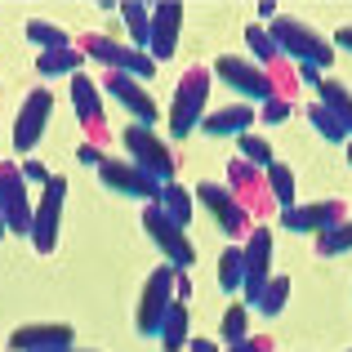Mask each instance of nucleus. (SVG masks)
Listing matches in <instances>:
<instances>
[{
  "label": "nucleus",
  "mask_w": 352,
  "mask_h": 352,
  "mask_svg": "<svg viewBox=\"0 0 352 352\" xmlns=\"http://www.w3.org/2000/svg\"><path fill=\"white\" fill-rule=\"evenodd\" d=\"M174 290H179V303H183V299H188V294H192V281H188V276L179 272V276H174Z\"/></svg>",
  "instance_id": "obj_41"
},
{
  "label": "nucleus",
  "mask_w": 352,
  "mask_h": 352,
  "mask_svg": "<svg viewBox=\"0 0 352 352\" xmlns=\"http://www.w3.org/2000/svg\"><path fill=\"white\" fill-rule=\"evenodd\" d=\"M72 107H76V120L89 138L107 134V103H103V94H98V85L89 76H80V72L72 76Z\"/></svg>",
  "instance_id": "obj_18"
},
{
  "label": "nucleus",
  "mask_w": 352,
  "mask_h": 352,
  "mask_svg": "<svg viewBox=\"0 0 352 352\" xmlns=\"http://www.w3.org/2000/svg\"><path fill=\"white\" fill-rule=\"evenodd\" d=\"M120 23H125V36H129V50L147 54V41H152V5H138V0H125L116 5Z\"/></svg>",
  "instance_id": "obj_21"
},
{
  "label": "nucleus",
  "mask_w": 352,
  "mask_h": 352,
  "mask_svg": "<svg viewBox=\"0 0 352 352\" xmlns=\"http://www.w3.org/2000/svg\"><path fill=\"white\" fill-rule=\"evenodd\" d=\"M317 103L330 107L335 120L348 129V138H352V89L339 85V80H317Z\"/></svg>",
  "instance_id": "obj_23"
},
{
  "label": "nucleus",
  "mask_w": 352,
  "mask_h": 352,
  "mask_svg": "<svg viewBox=\"0 0 352 352\" xmlns=\"http://www.w3.org/2000/svg\"><path fill=\"white\" fill-rule=\"evenodd\" d=\"M188 352H219L214 339H188Z\"/></svg>",
  "instance_id": "obj_40"
},
{
  "label": "nucleus",
  "mask_w": 352,
  "mask_h": 352,
  "mask_svg": "<svg viewBox=\"0 0 352 352\" xmlns=\"http://www.w3.org/2000/svg\"><path fill=\"white\" fill-rule=\"evenodd\" d=\"M219 352H272V339L267 335H250V339H241V344H232V348H219Z\"/></svg>",
  "instance_id": "obj_37"
},
{
  "label": "nucleus",
  "mask_w": 352,
  "mask_h": 352,
  "mask_svg": "<svg viewBox=\"0 0 352 352\" xmlns=\"http://www.w3.org/2000/svg\"><path fill=\"white\" fill-rule=\"evenodd\" d=\"M285 303H290V276H272V281L258 290V299L250 303V308H254L258 317H281Z\"/></svg>",
  "instance_id": "obj_26"
},
{
  "label": "nucleus",
  "mask_w": 352,
  "mask_h": 352,
  "mask_svg": "<svg viewBox=\"0 0 352 352\" xmlns=\"http://www.w3.org/2000/svg\"><path fill=\"white\" fill-rule=\"evenodd\" d=\"M5 236H9V232H5V219H0V241H5Z\"/></svg>",
  "instance_id": "obj_45"
},
{
  "label": "nucleus",
  "mask_w": 352,
  "mask_h": 352,
  "mask_svg": "<svg viewBox=\"0 0 352 352\" xmlns=\"http://www.w3.org/2000/svg\"><path fill=\"white\" fill-rule=\"evenodd\" d=\"M76 50L85 54L89 63H103V72H125V76H134V80H152L156 76V63L147 58V54L129 50V45H120V41H112V36H103V32L80 36Z\"/></svg>",
  "instance_id": "obj_3"
},
{
  "label": "nucleus",
  "mask_w": 352,
  "mask_h": 352,
  "mask_svg": "<svg viewBox=\"0 0 352 352\" xmlns=\"http://www.w3.org/2000/svg\"><path fill=\"white\" fill-rule=\"evenodd\" d=\"M241 258H245V308L258 299V290H263L267 281H272V232L267 228H250L245 245H241Z\"/></svg>",
  "instance_id": "obj_13"
},
{
  "label": "nucleus",
  "mask_w": 352,
  "mask_h": 352,
  "mask_svg": "<svg viewBox=\"0 0 352 352\" xmlns=\"http://www.w3.org/2000/svg\"><path fill=\"white\" fill-rule=\"evenodd\" d=\"M308 120H312V129H317L326 143H348V129L335 120V112L330 107H321V103H308Z\"/></svg>",
  "instance_id": "obj_32"
},
{
  "label": "nucleus",
  "mask_w": 352,
  "mask_h": 352,
  "mask_svg": "<svg viewBox=\"0 0 352 352\" xmlns=\"http://www.w3.org/2000/svg\"><path fill=\"white\" fill-rule=\"evenodd\" d=\"M348 250H352V219H348V223H339L335 232L317 236V254H321V258H335V254H348Z\"/></svg>",
  "instance_id": "obj_34"
},
{
  "label": "nucleus",
  "mask_w": 352,
  "mask_h": 352,
  "mask_svg": "<svg viewBox=\"0 0 352 352\" xmlns=\"http://www.w3.org/2000/svg\"><path fill=\"white\" fill-rule=\"evenodd\" d=\"M63 206H67V179L54 174V179L41 188V201H36V210H32V232H27V241H32L36 254H50V250L58 245Z\"/></svg>",
  "instance_id": "obj_5"
},
{
  "label": "nucleus",
  "mask_w": 352,
  "mask_h": 352,
  "mask_svg": "<svg viewBox=\"0 0 352 352\" xmlns=\"http://www.w3.org/2000/svg\"><path fill=\"white\" fill-rule=\"evenodd\" d=\"M9 348L14 352H63V348H76V335L72 326L63 321H50V326H18L9 335Z\"/></svg>",
  "instance_id": "obj_19"
},
{
  "label": "nucleus",
  "mask_w": 352,
  "mask_h": 352,
  "mask_svg": "<svg viewBox=\"0 0 352 352\" xmlns=\"http://www.w3.org/2000/svg\"><path fill=\"white\" fill-rule=\"evenodd\" d=\"M219 339H223L228 348L241 344V339H250V308L245 303H232V308L223 312V326H219Z\"/></svg>",
  "instance_id": "obj_31"
},
{
  "label": "nucleus",
  "mask_w": 352,
  "mask_h": 352,
  "mask_svg": "<svg viewBox=\"0 0 352 352\" xmlns=\"http://www.w3.org/2000/svg\"><path fill=\"white\" fill-rule=\"evenodd\" d=\"M156 210H161L165 219H174L179 228H188V219H192V192L183 188V183H165L161 197H156Z\"/></svg>",
  "instance_id": "obj_24"
},
{
  "label": "nucleus",
  "mask_w": 352,
  "mask_h": 352,
  "mask_svg": "<svg viewBox=\"0 0 352 352\" xmlns=\"http://www.w3.org/2000/svg\"><path fill=\"white\" fill-rule=\"evenodd\" d=\"M263 179H267V192H272V206H294V174H290V165L285 161H272L263 170Z\"/></svg>",
  "instance_id": "obj_27"
},
{
  "label": "nucleus",
  "mask_w": 352,
  "mask_h": 352,
  "mask_svg": "<svg viewBox=\"0 0 352 352\" xmlns=\"http://www.w3.org/2000/svg\"><path fill=\"white\" fill-rule=\"evenodd\" d=\"M0 219H5V232H32V197L14 161H0Z\"/></svg>",
  "instance_id": "obj_10"
},
{
  "label": "nucleus",
  "mask_w": 352,
  "mask_h": 352,
  "mask_svg": "<svg viewBox=\"0 0 352 352\" xmlns=\"http://www.w3.org/2000/svg\"><path fill=\"white\" fill-rule=\"evenodd\" d=\"M290 112H294V107L285 103V98H267V103L258 107V120H263V125H285Z\"/></svg>",
  "instance_id": "obj_35"
},
{
  "label": "nucleus",
  "mask_w": 352,
  "mask_h": 352,
  "mask_svg": "<svg viewBox=\"0 0 352 352\" xmlns=\"http://www.w3.org/2000/svg\"><path fill=\"white\" fill-rule=\"evenodd\" d=\"M228 192L236 197V206L245 210V214H258V210H267V201H272V192H267V179L263 170H254L250 161H228Z\"/></svg>",
  "instance_id": "obj_16"
},
{
  "label": "nucleus",
  "mask_w": 352,
  "mask_h": 352,
  "mask_svg": "<svg viewBox=\"0 0 352 352\" xmlns=\"http://www.w3.org/2000/svg\"><path fill=\"white\" fill-rule=\"evenodd\" d=\"M174 267L170 263H161L152 276H147V285H143V294H138V312H134V330L138 335H156L161 330V321H165V312H170V303H174Z\"/></svg>",
  "instance_id": "obj_8"
},
{
  "label": "nucleus",
  "mask_w": 352,
  "mask_h": 352,
  "mask_svg": "<svg viewBox=\"0 0 352 352\" xmlns=\"http://www.w3.org/2000/svg\"><path fill=\"white\" fill-rule=\"evenodd\" d=\"M245 45H250V54H254V67H276L281 63V54H276V45H272V36H267V27H258V23H250L245 27Z\"/></svg>",
  "instance_id": "obj_29"
},
{
  "label": "nucleus",
  "mask_w": 352,
  "mask_h": 352,
  "mask_svg": "<svg viewBox=\"0 0 352 352\" xmlns=\"http://www.w3.org/2000/svg\"><path fill=\"white\" fill-rule=\"evenodd\" d=\"M18 170H23V183H27V188H32V183H36V188H45V183L54 179V174H50V165H45V161H36V156H27V161L18 165Z\"/></svg>",
  "instance_id": "obj_36"
},
{
  "label": "nucleus",
  "mask_w": 352,
  "mask_h": 352,
  "mask_svg": "<svg viewBox=\"0 0 352 352\" xmlns=\"http://www.w3.org/2000/svg\"><path fill=\"white\" fill-rule=\"evenodd\" d=\"M197 201L210 210V219H214V223L223 228L232 241H245L250 236V214L236 206V197L223 188V183H201V188H197Z\"/></svg>",
  "instance_id": "obj_15"
},
{
  "label": "nucleus",
  "mask_w": 352,
  "mask_h": 352,
  "mask_svg": "<svg viewBox=\"0 0 352 352\" xmlns=\"http://www.w3.org/2000/svg\"><path fill=\"white\" fill-rule=\"evenodd\" d=\"M188 303H179L174 299L170 303V312H165V321H161V330H156V339H161V352H188Z\"/></svg>",
  "instance_id": "obj_22"
},
{
  "label": "nucleus",
  "mask_w": 352,
  "mask_h": 352,
  "mask_svg": "<svg viewBox=\"0 0 352 352\" xmlns=\"http://www.w3.org/2000/svg\"><path fill=\"white\" fill-rule=\"evenodd\" d=\"M210 112V67H188L174 85V103H170V134L188 138L192 129H201V120Z\"/></svg>",
  "instance_id": "obj_2"
},
{
  "label": "nucleus",
  "mask_w": 352,
  "mask_h": 352,
  "mask_svg": "<svg viewBox=\"0 0 352 352\" xmlns=\"http://www.w3.org/2000/svg\"><path fill=\"white\" fill-rule=\"evenodd\" d=\"M258 18H267V23L276 18V5H272V0H263V5H258Z\"/></svg>",
  "instance_id": "obj_43"
},
{
  "label": "nucleus",
  "mask_w": 352,
  "mask_h": 352,
  "mask_svg": "<svg viewBox=\"0 0 352 352\" xmlns=\"http://www.w3.org/2000/svg\"><path fill=\"white\" fill-rule=\"evenodd\" d=\"M236 147H241V161H250L254 170H267V165L276 161L263 134H236Z\"/></svg>",
  "instance_id": "obj_33"
},
{
  "label": "nucleus",
  "mask_w": 352,
  "mask_h": 352,
  "mask_svg": "<svg viewBox=\"0 0 352 352\" xmlns=\"http://www.w3.org/2000/svg\"><path fill=\"white\" fill-rule=\"evenodd\" d=\"M267 36H272V45H276V54H285V58H294L299 67H321L326 72L330 63H335V45L326 41V36L317 32V27H308V23H299V18H290V14H276L272 23H267Z\"/></svg>",
  "instance_id": "obj_1"
},
{
  "label": "nucleus",
  "mask_w": 352,
  "mask_h": 352,
  "mask_svg": "<svg viewBox=\"0 0 352 352\" xmlns=\"http://www.w3.org/2000/svg\"><path fill=\"white\" fill-rule=\"evenodd\" d=\"M98 183H103V188H112V192H120V197L143 201V206H156V197H161V183L147 179L138 165L116 161V156H103V165H98Z\"/></svg>",
  "instance_id": "obj_12"
},
{
  "label": "nucleus",
  "mask_w": 352,
  "mask_h": 352,
  "mask_svg": "<svg viewBox=\"0 0 352 352\" xmlns=\"http://www.w3.org/2000/svg\"><path fill=\"white\" fill-rule=\"evenodd\" d=\"M245 285V258H241V245H228L219 254V290H241Z\"/></svg>",
  "instance_id": "obj_30"
},
{
  "label": "nucleus",
  "mask_w": 352,
  "mask_h": 352,
  "mask_svg": "<svg viewBox=\"0 0 352 352\" xmlns=\"http://www.w3.org/2000/svg\"><path fill=\"white\" fill-rule=\"evenodd\" d=\"M120 143H125V152H129L125 161L138 165L147 179H156L161 188H165V183H174V170H179V165H174V152L147 125H129L125 134H120Z\"/></svg>",
  "instance_id": "obj_4"
},
{
  "label": "nucleus",
  "mask_w": 352,
  "mask_h": 352,
  "mask_svg": "<svg viewBox=\"0 0 352 352\" xmlns=\"http://www.w3.org/2000/svg\"><path fill=\"white\" fill-rule=\"evenodd\" d=\"M250 125H254V107H250V103H228V107L206 112L201 134H210V138H236V134H250Z\"/></svg>",
  "instance_id": "obj_20"
},
{
  "label": "nucleus",
  "mask_w": 352,
  "mask_h": 352,
  "mask_svg": "<svg viewBox=\"0 0 352 352\" xmlns=\"http://www.w3.org/2000/svg\"><path fill=\"white\" fill-rule=\"evenodd\" d=\"M330 45H339V50H348V54H352V23H348V27H339Z\"/></svg>",
  "instance_id": "obj_39"
},
{
  "label": "nucleus",
  "mask_w": 352,
  "mask_h": 352,
  "mask_svg": "<svg viewBox=\"0 0 352 352\" xmlns=\"http://www.w3.org/2000/svg\"><path fill=\"white\" fill-rule=\"evenodd\" d=\"M214 76L223 80L232 94H241V98H254V103H267V98H276L272 76H267L263 67H254V63L236 58V54H219V58H214Z\"/></svg>",
  "instance_id": "obj_9"
},
{
  "label": "nucleus",
  "mask_w": 352,
  "mask_h": 352,
  "mask_svg": "<svg viewBox=\"0 0 352 352\" xmlns=\"http://www.w3.org/2000/svg\"><path fill=\"white\" fill-rule=\"evenodd\" d=\"M98 94L116 98V103L125 107L129 116H134V125H147V129H152L156 120H161V112H156V103H152V94L143 89V80L125 76V72H103V80H98Z\"/></svg>",
  "instance_id": "obj_11"
},
{
  "label": "nucleus",
  "mask_w": 352,
  "mask_h": 352,
  "mask_svg": "<svg viewBox=\"0 0 352 352\" xmlns=\"http://www.w3.org/2000/svg\"><path fill=\"white\" fill-rule=\"evenodd\" d=\"M179 32H183V5H174V0L152 5V41H147V58H152V63L174 58V50H179Z\"/></svg>",
  "instance_id": "obj_17"
},
{
  "label": "nucleus",
  "mask_w": 352,
  "mask_h": 352,
  "mask_svg": "<svg viewBox=\"0 0 352 352\" xmlns=\"http://www.w3.org/2000/svg\"><path fill=\"white\" fill-rule=\"evenodd\" d=\"M76 161H80V165H94V170H98V165H103V152H98V143H80V147H76Z\"/></svg>",
  "instance_id": "obj_38"
},
{
  "label": "nucleus",
  "mask_w": 352,
  "mask_h": 352,
  "mask_svg": "<svg viewBox=\"0 0 352 352\" xmlns=\"http://www.w3.org/2000/svg\"><path fill=\"white\" fill-rule=\"evenodd\" d=\"M339 223H348V201L330 197V201H312V206H285L281 210V228L285 232H303V236H326Z\"/></svg>",
  "instance_id": "obj_7"
},
{
  "label": "nucleus",
  "mask_w": 352,
  "mask_h": 352,
  "mask_svg": "<svg viewBox=\"0 0 352 352\" xmlns=\"http://www.w3.org/2000/svg\"><path fill=\"white\" fill-rule=\"evenodd\" d=\"M27 41H32L41 54H50V50H63V45H72V36L63 32L58 23H45V18H32V23H27Z\"/></svg>",
  "instance_id": "obj_28"
},
{
  "label": "nucleus",
  "mask_w": 352,
  "mask_h": 352,
  "mask_svg": "<svg viewBox=\"0 0 352 352\" xmlns=\"http://www.w3.org/2000/svg\"><path fill=\"white\" fill-rule=\"evenodd\" d=\"M50 112H54V94L50 89H32V94L23 98V107H18V120H14V147L23 156L36 152V143H41L45 125H50Z\"/></svg>",
  "instance_id": "obj_14"
},
{
  "label": "nucleus",
  "mask_w": 352,
  "mask_h": 352,
  "mask_svg": "<svg viewBox=\"0 0 352 352\" xmlns=\"http://www.w3.org/2000/svg\"><path fill=\"white\" fill-rule=\"evenodd\" d=\"M299 80H308V85H317V80H321V67H312V63H308V67H299Z\"/></svg>",
  "instance_id": "obj_42"
},
{
  "label": "nucleus",
  "mask_w": 352,
  "mask_h": 352,
  "mask_svg": "<svg viewBox=\"0 0 352 352\" xmlns=\"http://www.w3.org/2000/svg\"><path fill=\"white\" fill-rule=\"evenodd\" d=\"M80 63H85V54L76 50V45H63V50H50L36 58V67H41V76H76Z\"/></svg>",
  "instance_id": "obj_25"
},
{
  "label": "nucleus",
  "mask_w": 352,
  "mask_h": 352,
  "mask_svg": "<svg viewBox=\"0 0 352 352\" xmlns=\"http://www.w3.org/2000/svg\"><path fill=\"white\" fill-rule=\"evenodd\" d=\"M344 147H348V165H352V138H348V143H344Z\"/></svg>",
  "instance_id": "obj_44"
},
{
  "label": "nucleus",
  "mask_w": 352,
  "mask_h": 352,
  "mask_svg": "<svg viewBox=\"0 0 352 352\" xmlns=\"http://www.w3.org/2000/svg\"><path fill=\"white\" fill-rule=\"evenodd\" d=\"M143 232L156 241V250L165 254V263H170L174 272H188V267L197 263V250H192L188 232H183L174 219H165L156 206H143Z\"/></svg>",
  "instance_id": "obj_6"
}]
</instances>
